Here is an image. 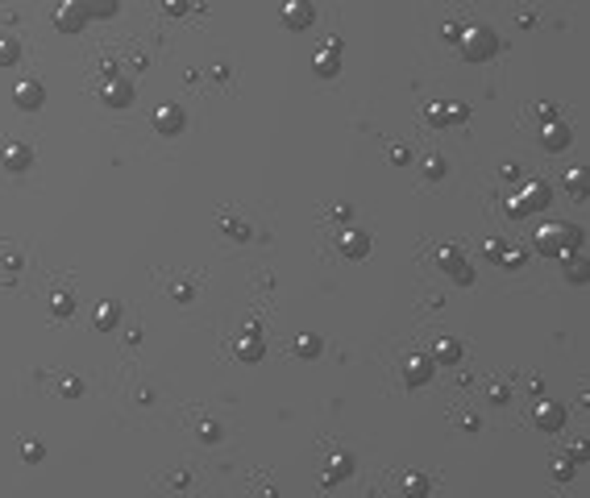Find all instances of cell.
Here are the masks:
<instances>
[{"mask_svg": "<svg viewBox=\"0 0 590 498\" xmlns=\"http://www.w3.org/2000/svg\"><path fill=\"white\" fill-rule=\"evenodd\" d=\"M458 46H462V58L466 62H491L499 54V33L491 25H483V21H470V25H462Z\"/></svg>", "mask_w": 590, "mask_h": 498, "instance_id": "6da1fadb", "label": "cell"}, {"mask_svg": "<svg viewBox=\"0 0 590 498\" xmlns=\"http://www.w3.org/2000/svg\"><path fill=\"white\" fill-rule=\"evenodd\" d=\"M582 249V229L578 224H541L537 229V254L545 258H566Z\"/></svg>", "mask_w": 590, "mask_h": 498, "instance_id": "7a4b0ae2", "label": "cell"}, {"mask_svg": "<svg viewBox=\"0 0 590 498\" xmlns=\"http://www.w3.org/2000/svg\"><path fill=\"white\" fill-rule=\"evenodd\" d=\"M433 262L458 283V287H474V266H470V258L458 249V245H437V254H433Z\"/></svg>", "mask_w": 590, "mask_h": 498, "instance_id": "3957f363", "label": "cell"}, {"mask_svg": "<svg viewBox=\"0 0 590 498\" xmlns=\"http://www.w3.org/2000/svg\"><path fill=\"white\" fill-rule=\"evenodd\" d=\"M532 424H537V432H562L566 424H570V411L557 403V399H537V407H532Z\"/></svg>", "mask_w": 590, "mask_h": 498, "instance_id": "277c9868", "label": "cell"}, {"mask_svg": "<svg viewBox=\"0 0 590 498\" xmlns=\"http://www.w3.org/2000/svg\"><path fill=\"white\" fill-rule=\"evenodd\" d=\"M233 357H237V362H245V366H254V362H262V357H266V341H262V328H258V324H250V328H241V332H237V341H233Z\"/></svg>", "mask_w": 590, "mask_h": 498, "instance_id": "5b68a950", "label": "cell"}, {"mask_svg": "<svg viewBox=\"0 0 590 498\" xmlns=\"http://www.w3.org/2000/svg\"><path fill=\"white\" fill-rule=\"evenodd\" d=\"M370 249H374V237H370V233H362V229H341V233H337V254L349 258V262L370 258Z\"/></svg>", "mask_w": 590, "mask_h": 498, "instance_id": "8992f818", "label": "cell"}, {"mask_svg": "<svg viewBox=\"0 0 590 498\" xmlns=\"http://www.w3.org/2000/svg\"><path fill=\"white\" fill-rule=\"evenodd\" d=\"M516 199H520V208L532 216V212H545V208L553 204V187H549L545 179H528V183L516 191Z\"/></svg>", "mask_w": 590, "mask_h": 498, "instance_id": "52a82bcc", "label": "cell"}, {"mask_svg": "<svg viewBox=\"0 0 590 498\" xmlns=\"http://www.w3.org/2000/svg\"><path fill=\"white\" fill-rule=\"evenodd\" d=\"M283 25L287 29H295V33H304V29H312L316 25V4L312 0H283Z\"/></svg>", "mask_w": 590, "mask_h": 498, "instance_id": "ba28073f", "label": "cell"}, {"mask_svg": "<svg viewBox=\"0 0 590 498\" xmlns=\"http://www.w3.org/2000/svg\"><path fill=\"white\" fill-rule=\"evenodd\" d=\"M433 374H437L433 357H424V353H412V357H404V386L420 391V386H428V382H433Z\"/></svg>", "mask_w": 590, "mask_h": 498, "instance_id": "9c48e42d", "label": "cell"}, {"mask_svg": "<svg viewBox=\"0 0 590 498\" xmlns=\"http://www.w3.org/2000/svg\"><path fill=\"white\" fill-rule=\"evenodd\" d=\"M154 129H158L162 137H175V133L187 129V112H183L179 104H158V108H154Z\"/></svg>", "mask_w": 590, "mask_h": 498, "instance_id": "30bf717a", "label": "cell"}, {"mask_svg": "<svg viewBox=\"0 0 590 498\" xmlns=\"http://www.w3.org/2000/svg\"><path fill=\"white\" fill-rule=\"evenodd\" d=\"M312 71H316L320 79H337V75H341V42H337V37H333L324 50L312 54Z\"/></svg>", "mask_w": 590, "mask_h": 498, "instance_id": "8fae6325", "label": "cell"}, {"mask_svg": "<svg viewBox=\"0 0 590 498\" xmlns=\"http://www.w3.org/2000/svg\"><path fill=\"white\" fill-rule=\"evenodd\" d=\"M428 357H433V366H462L466 345H462L458 337H437L433 349H428Z\"/></svg>", "mask_w": 590, "mask_h": 498, "instance_id": "7c38bea8", "label": "cell"}, {"mask_svg": "<svg viewBox=\"0 0 590 498\" xmlns=\"http://www.w3.org/2000/svg\"><path fill=\"white\" fill-rule=\"evenodd\" d=\"M570 141H574V133H570V125L566 121H545V129H541V145L549 150V154H562V150H570Z\"/></svg>", "mask_w": 590, "mask_h": 498, "instance_id": "4fadbf2b", "label": "cell"}, {"mask_svg": "<svg viewBox=\"0 0 590 498\" xmlns=\"http://www.w3.org/2000/svg\"><path fill=\"white\" fill-rule=\"evenodd\" d=\"M345 478H354V457L349 453H333L324 461V470H320V486H337Z\"/></svg>", "mask_w": 590, "mask_h": 498, "instance_id": "5bb4252c", "label": "cell"}, {"mask_svg": "<svg viewBox=\"0 0 590 498\" xmlns=\"http://www.w3.org/2000/svg\"><path fill=\"white\" fill-rule=\"evenodd\" d=\"M83 21H87V8H83L79 0H62V4H58V12H54V25H58L62 33H79V29H83Z\"/></svg>", "mask_w": 590, "mask_h": 498, "instance_id": "9a60e30c", "label": "cell"}, {"mask_svg": "<svg viewBox=\"0 0 590 498\" xmlns=\"http://www.w3.org/2000/svg\"><path fill=\"white\" fill-rule=\"evenodd\" d=\"M100 100L112 104V108H129V104H133V83H129V79H108V83L100 87Z\"/></svg>", "mask_w": 590, "mask_h": 498, "instance_id": "2e32d148", "label": "cell"}, {"mask_svg": "<svg viewBox=\"0 0 590 498\" xmlns=\"http://www.w3.org/2000/svg\"><path fill=\"white\" fill-rule=\"evenodd\" d=\"M12 100H17V108H25V112H33V108H42V100H46V91H42V83H33V79H25V83H17V91H12Z\"/></svg>", "mask_w": 590, "mask_h": 498, "instance_id": "e0dca14e", "label": "cell"}, {"mask_svg": "<svg viewBox=\"0 0 590 498\" xmlns=\"http://www.w3.org/2000/svg\"><path fill=\"white\" fill-rule=\"evenodd\" d=\"M0 162H4L8 170H25V166L33 162V154H29V145H21V141H8V145L0 150Z\"/></svg>", "mask_w": 590, "mask_h": 498, "instance_id": "ac0fdd59", "label": "cell"}, {"mask_svg": "<svg viewBox=\"0 0 590 498\" xmlns=\"http://www.w3.org/2000/svg\"><path fill=\"white\" fill-rule=\"evenodd\" d=\"M562 274H566L570 283H578V287H582V283L590 278V270H587V258H582L578 249H574V254H566V258H562Z\"/></svg>", "mask_w": 590, "mask_h": 498, "instance_id": "d6986e66", "label": "cell"}, {"mask_svg": "<svg viewBox=\"0 0 590 498\" xmlns=\"http://www.w3.org/2000/svg\"><path fill=\"white\" fill-rule=\"evenodd\" d=\"M295 357H304V362H316L320 353H324V341L316 337V332H304V337H295Z\"/></svg>", "mask_w": 590, "mask_h": 498, "instance_id": "ffe728a7", "label": "cell"}, {"mask_svg": "<svg viewBox=\"0 0 590 498\" xmlns=\"http://www.w3.org/2000/svg\"><path fill=\"white\" fill-rule=\"evenodd\" d=\"M399 490H404V498H424L428 490H433V482H428L424 474H404V482H399Z\"/></svg>", "mask_w": 590, "mask_h": 498, "instance_id": "44dd1931", "label": "cell"}, {"mask_svg": "<svg viewBox=\"0 0 590 498\" xmlns=\"http://www.w3.org/2000/svg\"><path fill=\"white\" fill-rule=\"evenodd\" d=\"M566 191H574L578 199H587V170L582 166H570L566 170Z\"/></svg>", "mask_w": 590, "mask_h": 498, "instance_id": "7402d4cb", "label": "cell"}, {"mask_svg": "<svg viewBox=\"0 0 590 498\" xmlns=\"http://www.w3.org/2000/svg\"><path fill=\"white\" fill-rule=\"evenodd\" d=\"M21 58V46H17V37L12 33H0V66H12Z\"/></svg>", "mask_w": 590, "mask_h": 498, "instance_id": "603a6c76", "label": "cell"}, {"mask_svg": "<svg viewBox=\"0 0 590 498\" xmlns=\"http://www.w3.org/2000/svg\"><path fill=\"white\" fill-rule=\"evenodd\" d=\"M424 121H428L433 129H449V108H445V104H428V108H424Z\"/></svg>", "mask_w": 590, "mask_h": 498, "instance_id": "cb8c5ba5", "label": "cell"}, {"mask_svg": "<svg viewBox=\"0 0 590 498\" xmlns=\"http://www.w3.org/2000/svg\"><path fill=\"white\" fill-rule=\"evenodd\" d=\"M116 320H121V308L116 303H100L96 308V324L100 328H116Z\"/></svg>", "mask_w": 590, "mask_h": 498, "instance_id": "d4e9b609", "label": "cell"}, {"mask_svg": "<svg viewBox=\"0 0 590 498\" xmlns=\"http://www.w3.org/2000/svg\"><path fill=\"white\" fill-rule=\"evenodd\" d=\"M87 8V17H112L116 12V0H79Z\"/></svg>", "mask_w": 590, "mask_h": 498, "instance_id": "484cf974", "label": "cell"}, {"mask_svg": "<svg viewBox=\"0 0 590 498\" xmlns=\"http://www.w3.org/2000/svg\"><path fill=\"white\" fill-rule=\"evenodd\" d=\"M420 166H424V179H445V158L441 154H428Z\"/></svg>", "mask_w": 590, "mask_h": 498, "instance_id": "4316f807", "label": "cell"}, {"mask_svg": "<svg viewBox=\"0 0 590 498\" xmlns=\"http://www.w3.org/2000/svg\"><path fill=\"white\" fill-rule=\"evenodd\" d=\"M225 237H233V241H250V224H245V220H237V216H229V220H225Z\"/></svg>", "mask_w": 590, "mask_h": 498, "instance_id": "83f0119b", "label": "cell"}, {"mask_svg": "<svg viewBox=\"0 0 590 498\" xmlns=\"http://www.w3.org/2000/svg\"><path fill=\"white\" fill-rule=\"evenodd\" d=\"M50 312H54V316H71V312H75V299L58 291V295H50Z\"/></svg>", "mask_w": 590, "mask_h": 498, "instance_id": "f1b7e54d", "label": "cell"}, {"mask_svg": "<svg viewBox=\"0 0 590 498\" xmlns=\"http://www.w3.org/2000/svg\"><path fill=\"white\" fill-rule=\"evenodd\" d=\"M507 399H512V391H507L503 382H491V386H487V403H495V407H503Z\"/></svg>", "mask_w": 590, "mask_h": 498, "instance_id": "f546056e", "label": "cell"}, {"mask_svg": "<svg viewBox=\"0 0 590 498\" xmlns=\"http://www.w3.org/2000/svg\"><path fill=\"white\" fill-rule=\"evenodd\" d=\"M549 474H553V478H557V482H570V478H574V461H570V457H557V461H553V470H549Z\"/></svg>", "mask_w": 590, "mask_h": 498, "instance_id": "4dcf8cb0", "label": "cell"}, {"mask_svg": "<svg viewBox=\"0 0 590 498\" xmlns=\"http://www.w3.org/2000/svg\"><path fill=\"white\" fill-rule=\"evenodd\" d=\"M445 108H449V125H466V121H470V104H458V100H453V104H445Z\"/></svg>", "mask_w": 590, "mask_h": 498, "instance_id": "1f68e13d", "label": "cell"}, {"mask_svg": "<svg viewBox=\"0 0 590 498\" xmlns=\"http://www.w3.org/2000/svg\"><path fill=\"white\" fill-rule=\"evenodd\" d=\"M503 249H507V241H499V237H491V241L483 245V254H487V262H495V266H499V258H503Z\"/></svg>", "mask_w": 590, "mask_h": 498, "instance_id": "d6a6232c", "label": "cell"}, {"mask_svg": "<svg viewBox=\"0 0 590 498\" xmlns=\"http://www.w3.org/2000/svg\"><path fill=\"white\" fill-rule=\"evenodd\" d=\"M499 266H507V270H516V266H524V249H516V245H507V249H503V258H499Z\"/></svg>", "mask_w": 590, "mask_h": 498, "instance_id": "836d02e7", "label": "cell"}, {"mask_svg": "<svg viewBox=\"0 0 590 498\" xmlns=\"http://www.w3.org/2000/svg\"><path fill=\"white\" fill-rule=\"evenodd\" d=\"M200 441H208V445H216V441H220V424H212V420H204V424H200Z\"/></svg>", "mask_w": 590, "mask_h": 498, "instance_id": "e575fe53", "label": "cell"}, {"mask_svg": "<svg viewBox=\"0 0 590 498\" xmlns=\"http://www.w3.org/2000/svg\"><path fill=\"white\" fill-rule=\"evenodd\" d=\"M162 8H166L171 17H183V12H187L191 4H187V0H162Z\"/></svg>", "mask_w": 590, "mask_h": 498, "instance_id": "d590c367", "label": "cell"}, {"mask_svg": "<svg viewBox=\"0 0 590 498\" xmlns=\"http://www.w3.org/2000/svg\"><path fill=\"white\" fill-rule=\"evenodd\" d=\"M458 33H462V25H453V21L441 25V37H445V42H458Z\"/></svg>", "mask_w": 590, "mask_h": 498, "instance_id": "8d00e7d4", "label": "cell"}, {"mask_svg": "<svg viewBox=\"0 0 590 498\" xmlns=\"http://www.w3.org/2000/svg\"><path fill=\"white\" fill-rule=\"evenodd\" d=\"M391 158H395V162H404V166H408V162H412V150H408V145H391Z\"/></svg>", "mask_w": 590, "mask_h": 498, "instance_id": "74e56055", "label": "cell"}, {"mask_svg": "<svg viewBox=\"0 0 590 498\" xmlns=\"http://www.w3.org/2000/svg\"><path fill=\"white\" fill-rule=\"evenodd\" d=\"M349 216H354V208H349V204H337V208H333V220H341V224H345Z\"/></svg>", "mask_w": 590, "mask_h": 498, "instance_id": "f35d334b", "label": "cell"}, {"mask_svg": "<svg viewBox=\"0 0 590 498\" xmlns=\"http://www.w3.org/2000/svg\"><path fill=\"white\" fill-rule=\"evenodd\" d=\"M175 299H179V303H191V287H187V283H175Z\"/></svg>", "mask_w": 590, "mask_h": 498, "instance_id": "ab89813d", "label": "cell"}, {"mask_svg": "<svg viewBox=\"0 0 590 498\" xmlns=\"http://www.w3.org/2000/svg\"><path fill=\"white\" fill-rule=\"evenodd\" d=\"M79 391H83L79 378H62V395H79Z\"/></svg>", "mask_w": 590, "mask_h": 498, "instance_id": "60d3db41", "label": "cell"}, {"mask_svg": "<svg viewBox=\"0 0 590 498\" xmlns=\"http://www.w3.org/2000/svg\"><path fill=\"white\" fill-rule=\"evenodd\" d=\"M42 453H46V449H42V445H33V441H29V445H25V461H42Z\"/></svg>", "mask_w": 590, "mask_h": 498, "instance_id": "b9f144b4", "label": "cell"}, {"mask_svg": "<svg viewBox=\"0 0 590 498\" xmlns=\"http://www.w3.org/2000/svg\"><path fill=\"white\" fill-rule=\"evenodd\" d=\"M570 461H574V465H578V461H587V441H578V445L570 449Z\"/></svg>", "mask_w": 590, "mask_h": 498, "instance_id": "7bdbcfd3", "label": "cell"}, {"mask_svg": "<svg viewBox=\"0 0 590 498\" xmlns=\"http://www.w3.org/2000/svg\"><path fill=\"white\" fill-rule=\"evenodd\" d=\"M537 116H541V121H553V116H557V108H553V104H537Z\"/></svg>", "mask_w": 590, "mask_h": 498, "instance_id": "ee69618b", "label": "cell"}]
</instances>
